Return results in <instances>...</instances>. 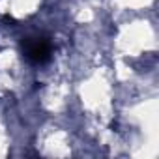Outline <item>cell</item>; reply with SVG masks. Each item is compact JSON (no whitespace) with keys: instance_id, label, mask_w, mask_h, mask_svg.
Masks as SVG:
<instances>
[{"instance_id":"obj_1","label":"cell","mask_w":159,"mask_h":159,"mask_svg":"<svg viewBox=\"0 0 159 159\" xmlns=\"http://www.w3.org/2000/svg\"><path fill=\"white\" fill-rule=\"evenodd\" d=\"M23 54L28 62L32 64H45L51 60V52H52V45L49 41V38L45 36H28L23 39Z\"/></svg>"}]
</instances>
